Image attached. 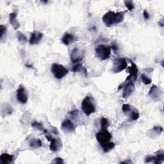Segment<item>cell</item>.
<instances>
[{
	"mask_svg": "<svg viewBox=\"0 0 164 164\" xmlns=\"http://www.w3.org/2000/svg\"><path fill=\"white\" fill-rule=\"evenodd\" d=\"M126 12H114L109 11L104 14L102 18L103 22L107 27H111L122 23L124 19Z\"/></svg>",
	"mask_w": 164,
	"mask_h": 164,
	"instance_id": "cell-1",
	"label": "cell"
},
{
	"mask_svg": "<svg viewBox=\"0 0 164 164\" xmlns=\"http://www.w3.org/2000/svg\"><path fill=\"white\" fill-rule=\"evenodd\" d=\"M123 88V97L124 99H126L130 97L132 94L133 93L135 90V84L133 77H131L130 75H129L126 79L125 80L124 82L119 86L118 90H121Z\"/></svg>",
	"mask_w": 164,
	"mask_h": 164,
	"instance_id": "cell-2",
	"label": "cell"
},
{
	"mask_svg": "<svg viewBox=\"0 0 164 164\" xmlns=\"http://www.w3.org/2000/svg\"><path fill=\"white\" fill-rule=\"evenodd\" d=\"M81 107L83 113L89 116L94 113L96 110L95 100L90 96H86L82 102Z\"/></svg>",
	"mask_w": 164,
	"mask_h": 164,
	"instance_id": "cell-3",
	"label": "cell"
},
{
	"mask_svg": "<svg viewBox=\"0 0 164 164\" xmlns=\"http://www.w3.org/2000/svg\"><path fill=\"white\" fill-rule=\"evenodd\" d=\"M95 55L101 60H107L111 55V48L104 44H99L95 49Z\"/></svg>",
	"mask_w": 164,
	"mask_h": 164,
	"instance_id": "cell-4",
	"label": "cell"
},
{
	"mask_svg": "<svg viewBox=\"0 0 164 164\" xmlns=\"http://www.w3.org/2000/svg\"><path fill=\"white\" fill-rule=\"evenodd\" d=\"M122 110L123 113L128 116L130 121H135L138 119L140 117L139 111L135 109V107L131 106L130 104H124L122 106Z\"/></svg>",
	"mask_w": 164,
	"mask_h": 164,
	"instance_id": "cell-5",
	"label": "cell"
},
{
	"mask_svg": "<svg viewBox=\"0 0 164 164\" xmlns=\"http://www.w3.org/2000/svg\"><path fill=\"white\" fill-rule=\"evenodd\" d=\"M96 138L101 147L102 148L110 142L112 135L107 130H102L96 133Z\"/></svg>",
	"mask_w": 164,
	"mask_h": 164,
	"instance_id": "cell-6",
	"label": "cell"
},
{
	"mask_svg": "<svg viewBox=\"0 0 164 164\" xmlns=\"http://www.w3.org/2000/svg\"><path fill=\"white\" fill-rule=\"evenodd\" d=\"M51 72L56 78L60 80L68 74L69 70L62 65L53 64L51 66Z\"/></svg>",
	"mask_w": 164,
	"mask_h": 164,
	"instance_id": "cell-7",
	"label": "cell"
},
{
	"mask_svg": "<svg viewBox=\"0 0 164 164\" xmlns=\"http://www.w3.org/2000/svg\"><path fill=\"white\" fill-rule=\"evenodd\" d=\"M128 67L127 62L124 58H118L115 59L113 62V67L111 71L114 73H119Z\"/></svg>",
	"mask_w": 164,
	"mask_h": 164,
	"instance_id": "cell-8",
	"label": "cell"
},
{
	"mask_svg": "<svg viewBox=\"0 0 164 164\" xmlns=\"http://www.w3.org/2000/svg\"><path fill=\"white\" fill-rule=\"evenodd\" d=\"M148 96L151 97L154 102H158L162 99L163 92L159 87H158L155 85H153L149 90Z\"/></svg>",
	"mask_w": 164,
	"mask_h": 164,
	"instance_id": "cell-9",
	"label": "cell"
},
{
	"mask_svg": "<svg viewBox=\"0 0 164 164\" xmlns=\"http://www.w3.org/2000/svg\"><path fill=\"white\" fill-rule=\"evenodd\" d=\"M17 99L20 103L25 104L28 99V94L23 85H20L17 90Z\"/></svg>",
	"mask_w": 164,
	"mask_h": 164,
	"instance_id": "cell-10",
	"label": "cell"
},
{
	"mask_svg": "<svg viewBox=\"0 0 164 164\" xmlns=\"http://www.w3.org/2000/svg\"><path fill=\"white\" fill-rule=\"evenodd\" d=\"M84 51L78 48H75L71 51L70 55L71 60L73 63H75V64H76V63L77 64V63L81 62L83 60V57H84Z\"/></svg>",
	"mask_w": 164,
	"mask_h": 164,
	"instance_id": "cell-11",
	"label": "cell"
},
{
	"mask_svg": "<svg viewBox=\"0 0 164 164\" xmlns=\"http://www.w3.org/2000/svg\"><path fill=\"white\" fill-rule=\"evenodd\" d=\"M61 129L65 133H73L75 131L76 126L71 120L66 119L62 123Z\"/></svg>",
	"mask_w": 164,
	"mask_h": 164,
	"instance_id": "cell-12",
	"label": "cell"
},
{
	"mask_svg": "<svg viewBox=\"0 0 164 164\" xmlns=\"http://www.w3.org/2000/svg\"><path fill=\"white\" fill-rule=\"evenodd\" d=\"M43 38V34L39 31H33L31 33L29 43L30 45L38 44Z\"/></svg>",
	"mask_w": 164,
	"mask_h": 164,
	"instance_id": "cell-13",
	"label": "cell"
},
{
	"mask_svg": "<svg viewBox=\"0 0 164 164\" xmlns=\"http://www.w3.org/2000/svg\"><path fill=\"white\" fill-rule=\"evenodd\" d=\"M50 142V149L51 151H58L62 148V142L59 138H55L53 137Z\"/></svg>",
	"mask_w": 164,
	"mask_h": 164,
	"instance_id": "cell-14",
	"label": "cell"
},
{
	"mask_svg": "<svg viewBox=\"0 0 164 164\" xmlns=\"http://www.w3.org/2000/svg\"><path fill=\"white\" fill-rule=\"evenodd\" d=\"M77 40H78L77 37L75 36L74 35L71 34L69 33H65L62 39L63 44L65 45V46H68L69 44L74 43L76 41H77Z\"/></svg>",
	"mask_w": 164,
	"mask_h": 164,
	"instance_id": "cell-15",
	"label": "cell"
},
{
	"mask_svg": "<svg viewBox=\"0 0 164 164\" xmlns=\"http://www.w3.org/2000/svg\"><path fill=\"white\" fill-rule=\"evenodd\" d=\"M9 22L15 30L20 27V24L17 19V14L15 12L10 13L9 14Z\"/></svg>",
	"mask_w": 164,
	"mask_h": 164,
	"instance_id": "cell-16",
	"label": "cell"
},
{
	"mask_svg": "<svg viewBox=\"0 0 164 164\" xmlns=\"http://www.w3.org/2000/svg\"><path fill=\"white\" fill-rule=\"evenodd\" d=\"M13 162V156L8 153H3L0 156V163L2 164H9Z\"/></svg>",
	"mask_w": 164,
	"mask_h": 164,
	"instance_id": "cell-17",
	"label": "cell"
},
{
	"mask_svg": "<svg viewBox=\"0 0 164 164\" xmlns=\"http://www.w3.org/2000/svg\"><path fill=\"white\" fill-rule=\"evenodd\" d=\"M131 62V66L130 67H128V72L130 73V75L133 77V80H135L137 78V74H138V68L137 66L136 65L135 63H133L132 61H130Z\"/></svg>",
	"mask_w": 164,
	"mask_h": 164,
	"instance_id": "cell-18",
	"label": "cell"
},
{
	"mask_svg": "<svg viewBox=\"0 0 164 164\" xmlns=\"http://www.w3.org/2000/svg\"><path fill=\"white\" fill-rule=\"evenodd\" d=\"M30 148L33 149H37L43 146V142L39 138H32L30 141Z\"/></svg>",
	"mask_w": 164,
	"mask_h": 164,
	"instance_id": "cell-19",
	"label": "cell"
},
{
	"mask_svg": "<svg viewBox=\"0 0 164 164\" xmlns=\"http://www.w3.org/2000/svg\"><path fill=\"white\" fill-rule=\"evenodd\" d=\"M164 161V153L163 151L158 152V154L154 156L153 162L156 164H162Z\"/></svg>",
	"mask_w": 164,
	"mask_h": 164,
	"instance_id": "cell-20",
	"label": "cell"
},
{
	"mask_svg": "<svg viewBox=\"0 0 164 164\" xmlns=\"http://www.w3.org/2000/svg\"><path fill=\"white\" fill-rule=\"evenodd\" d=\"M115 146H116V144H115L114 142H110L102 148L104 153H109L115 148Z\"/></svg>",
	"mask_w": 164,
	"mask_h": 164,
	"instance_id": "cell-21",
	"label": "cell"
},
{
	"mask_svg": "<svg viewBox=\"0 0 164 164\" xmlns=\"http://www.w3.org/2000/svg\"><path fill=\"white\" fill-rule=\"evenodd\" d=\"M100 124L102 130H107V128L109 126V121L105 117H102L101 118Z\"/></svg>",
	"mask_w": 164,
	"mask_h": 164,
	"instance_id": "cell-22",
	"label": "cell"
},
{
	"mask_svg": "<svg viewBox=\"0 0 164 164\" xmlns=\"http://www.w3.org/2000/svg\"><path fill=\"white\" fill-rule=\"evenodd\" d=\"M13 109L11 106L7 105V104H6L5 107H2V109H1L2 116L3 114H5V116H6V115L11 114L13 112Z\"/></svg>",
	"mask_w": 164,
	"mask_h": 164,
	"instance_id": "cell-23",
	"label": "cell"
},
{
	"mask_svg": "<svg viewBox=\"0 0 164 164\" xmlns=\"http://www.w3.org/2000/svg\"><path fill=\"white\" fill-rule=\"evenodd\" d=\"M17 39H18L21 44H24L27 42V38L26 37V36L23 33L20 32V31H17Z\"/></svg>",
	"mask_w": 164,
	"mask_h": 164,
	"instance_id": "cell-24",
	"label": "cell"
},
{
	"mask_svg": "<svg viewBox=\"0 0 164 164\" xmlns=\"http://www.w3.org/2000/svg\"><path fill=\"white\" fill-rule=\"evenodd\" d=\"M31 126H32L33 128L36 129V130H37L43 131L44 130L43 123H39V122L34 121V122H33L32 123H31Z\"/></svg>",
	"mask_w": 164,
	"mask_h": 164,
	"instance_id": "cell-25",
	"label": "cell"
},
{
	"mask_svg": "<svg viewBox=\"0 0 164 164\" xmlns=\"http://www.w3.org/2000/svg\"><path fill=\"white\" fill-rule=\"evenodd\" d=\"M124 4L129 11H132L135 8L134 3L132 1H124Z\"/></svg>",
	"mask_w": 164,
	"mask_h": 164,
	"instance_id": "cell-26",
	"label": "cell"
},
{
	"mask_svg": "<svg viewBox=\"0 0 164 164\" xmlns=\"http://www.w3.org/2000/svg\"><path fill=\"white\" fill-rule=\"evenodd\" d=\"M141 79L142 80V82L145 85H149L152 82V80L151 78H149L148 76H146L145 74H142L141 75Z\"/></svg>",
	"mask_w": 164,
	"mask_h": 164,
	"instance_id": "cell-27",
	"label": "cell"
},
{
	"mask_svg": "<svg viewBox=\"0 0 164 164\" xmlns=\"http://www.w3.org/2000/svg\"><path fill=\"white\" fill-rule=\"evenodd\" d=\"M0 30H1V40L3 41V37H6L7 28H6V27L4 25H1L0 26Z\"/></svg>",
	"mask_w": 164,
	"mask_h": 164,
	"instance_id": "cell-28",
	"label": "cell"
},
{
	"mask_svg": "<svg viewBox=\"0 0 164 164\" xmlns=\"http://www.w3.org/2000/svg\"><path fill=\"white\" fill-rule=\"evenodd\" d=\"M69 115H70V116L72 119L76 120V119L78 118L79 111L78 110H72L71 111H69Z\"/></svg>",
	"mask_w": 164,
	"mask_h": 164,
	"instance_id": "cell-29",
	"label": "cell"
},
{
	"mask_svg": "<svg viewBox=\"0 0 164 164\" xmlns=\"http://www.w3.org/2000/svg\"><path fill=\"white\" fill-rule=\"evenodd\" d=\"M82 69V64H79V63H77L76 65H75L74 66H72V67L71 68V70L72 72H78L80 70Z\"/></svg>",
	"mask_w": 164,
	"mask_h": 164,
	"instance_id": "cell-30",
	"label": "cell"
},
{
	"mask_svg": "<svg viewBox=\"0 0 164 164\" xmlns=\"http://www.w3.org/2000/svg\"><path fill=\"white\" fill-rule=\"evenodd\" d=\"M152 131H153L156 135H160L163 131V128L162 126H155L152 129Z\"/></svg>",
	"mask_w": 164,
	"mask_h": 164,
	"instance_id": "cell-31",
	"label": "cell"
},
{
	"mask_svg": "<svg viewBox=\"0 0 164 164\" xmlns=\"http://www.w3.org/2000/svg\"><path fill=\"white\" fill-rule=\"evenodd\" d=\"M51 163H64V160L62 158H60V157H57V158H55L53 161L51 162Z\"/></svg>",
	"mask_w": 164,
	"mask_h": 164,
	"instance_id": "cell-32",
	"label": "cell"
},
{
	"mask_svg": "<svg viewBox=\"0 0 164 164\" xmlns=\"http://www.w3.org/2000/svg\"><path fill=\"white\" fill-rule=\"evenodd\" d=\"M153 160H154V156L149 155V156L146 157L145 162L146 163H150L151 162H153Z\"/></svg>",
	"mask_w": 164,
	"mask_h": 164,
	"instance_id": "cell-33",
	"label": "cell"
},
{
	"mask_svg": "<svg viewBox=\"0 0 164 164\" xmlns=\"http://www.w3.org/2000/svg\"><path fill=\"white\" fill-rule=\"evenodd\" d=\"M110 48L111 50L114 51V53H117V51L119 50V47L117 45V44H116V43H113L112 44H111V46Z\"/></svg>",
	"mask_w": 164,
	"mask_h": 164,
	"instance_id": "cell-34",
	"label": "cell"
},
{
	"mask_svg": "<svg viewBox=\"0 0 164 164\" xmlns=\"http://www.w3.org/2000/svg\"><path fill=\"white\" fill-rule=\"evenodd\" d=\"M143 16H144V17L145 18V19L148 20L149 19V13L147 12V10H144V12H143Z\"/></svg>",
	"mask_w": 164,
	"mask_h": 164,
	"instance_id": "cell-35",
	"label": "cell"
},
{
	"mask_svg": "<svg viewBox=\"0 0 164 164\" xmlns=\"http://www.w3.org/2000/svg\"><path fill=\"white\" fill-rule=\"evenodd\" d=\"M82 71H83V74H84L85 76L87 78V76H88V74H87V69L85 68V67H83V68L82 69Z\"/></svg>",
	"mask_w": 164,
	"mask_h": 164,
	"instance_id": "cell-36",
	"label": "cell"
},
{
	"mask_svg": "<svg viewBox=\"0 0 164 164\" xmlns=\"http://www.w3.org/2000/svg\"><path fill=\"white\" fill-rule=\"evenodd\" d=\"M52 132H53V133L55 135H58V131H57V130L55 128H53V131H52Z\"/></svg>",
	"mask_w": 164,
	"mask_h": 164,
	"instance_id": "cell-37",
	"label": "cell"
},
{
	"mask_svg": "<svg viewBox=\"0 0 164 164\" xmlns=\"http://www.w3.org/2000/svg\"><path fill=\"white\" fill-rule=\"evenodd\" d=\"M121 163H132V162L131 161V160H127V161H124V162H120Z\"/></svg>",
	"mask_w": 164,
	"mask_h": 164,
	"instance_id": "cell-38",
	"label": "cell"
},
{
	"mask_svg": "<svg viewBox=\"0 0 164 164\" xmlns=\"http://www.w3.org/2000/svg\"><path fill=\"white\" fill-rule=\"evenodd\" d=\"M158 24H159V26L163 27V20H161V21H159Z\"/></svg>",
	"mask_w": 164,
	"mask_h": 164,
	"instance_id": "cell-39",
	"label": "cell"
}]
</instances>
